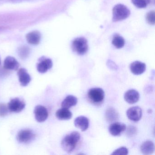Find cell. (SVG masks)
<instances>
[{
	"mask_svg": "<svg viewBox=\"0 0 155 155\" xmlns=\"http://www.w3.org/2000/svg\"><path fill=\"white\" fill-rule=\"evenodd\" d=\"M81 138V135L78 131H72L64 137L61 141V147L68 153H71L75 150Z\"/></svg>",
	"mask_w": 155,
	"mask_h": 155,
	"instance_id": "cell-1",
	"label": "cell"
},
{
	"mask_svg": "<svg viewBox=\"0 0 155 155\" xmlns=\"http://www.w3.org/2000/svg\"><path fill=\"white\" fill-rule=\"evenodd\" d=\"M130 15V11L126 6L118 4L113 8L112 20L115 22L120 21L127 18Z\"/></svg>",
	"mask_w": 155,
	"mask_h": 155,
	"instance_id": "cell-2",
	"label": "cell"
},
{
	"mask_svg": "<svg viewBox=\"0 0 155 155\" xmlns=\"http://www.w3.org/2000/svg\"><path fill=\"white\" fill-rule=\"evenodd\" d=\"M72 48L74 51L79 55H84L88 48L87 41L83 38H76L72 43Z\"/></svg>",
	"mask_w": 155,
	"mask_h": 155,
	"instance_id": "cell-3",
	"label": "cell"
},
{
	"mask_svg": "<svg viewBox=\"0 0 155 155\" xmlns=\"http://www.w3.org/2000/svg\"><path fill=\"white\" fill-rule=\"evenodd\" d=\"M88 97L93 103H100L104 100L105 92L101 88H92L88 91Z\"/></svg>",
	"mask_w": 155,
	"mask_h": 155,
	"instance_id": "cell-4",
	"label": "cell"
},
{
	"mask_svg": "<svg viewBox=\"0 0 155 155\" xmlns=\"http://www.w3.org/2000/svg\"><path fill=\"white\" fill-rule=\"evenodd\" d=\"M35 137V134L31 130H22L19 131L17 136V140L20 143H29Z\"/></svg>",
	"mask_w": 155,
	"mask_h": 155,
	"instance_id": "cell-5",
	"label": "cell"
},
{
	"mask_svg": "<svg viewBox=\"0 0 155 155\" xmlns=\"http://www.w3.org/2000/svg\"><path fill=\"white\" fill-rule=\"evenodd\" d=\"M26 104L22 100L19 98L12 99L8 103V109L10 111L15 113H18L23 110Z\"/></svg>",
	"mask_w": 155,
	"mask_h": 155,
	"instance_id": "cell-6",
	"label": "cell"
},
{
	"mask_svg": "<svg viewBox=\"0 0 155 155\" xmlns=\"http://www.w3.org/2000/svg\"><path fill=\"white\" fill-rule=\"evenodd\" d=\"M127 115L130 120L137 122L142 117V109L138 106L131 107L127 110Z\"/></svg>",
	"mask_w": 155,
	"mask_h": 155,
	"instance_id": "cell-7",
	"label": "cell"
},
{
	"mask_svg": "<svg viewBox=\"0 0 155 155\" xmlns=\"http://www.w3.org/2000/svg\"><path fill=\"white\" fill-rule=\"evenodd\" d=\"M34 111L35 118L38 122H44L48 117V110L44 106L41 105L36 106Z\"/></svg>",
	"mask_w": 155,
	"mask_h": 155,
	"instance_id": "cell-8",
	"label": "cell"
},
{
	"mask_svg": "<svg viewBox=\"0 0 155 155\" xmlns=\"http://www.w3.org/2000/svg\"><path fill=\"white\" fill-rule=\"evenodd\" d=\"M39 61V63L37 64V68L38 71L41 73H46L53 66L52 60L51 59L42 58Z\"/></svg>",
	"mask_w": 155,
	"mask_h": 155,
	"instance_id": "cell-9",
	"label": "cell"
},
{
	"mask_svg": "<svg viewBox=\"0 0 155 155\" xmlns=\"http://www.w3.org/2000/svg\"><path fill=\"white\" fill-rule=\"evenodd\" d=\"M127 128L126 125L121 122H114L110 126L109 130L112 136H118L124 132Z\"/></svg>",
	"mask_w": 155,
	"mask_h": 155,
	"instance_id": "cell-10",
	"label": "cell"
},
{
	"mask_svg": "<svg viewBox=\"0 0 155 155\" xmlns=\"http://www.w3.org/2000/svg\"><path fill=\"white\" fill-rule=\"evenodd\" d=\"M18 75L20 85L22 87L28 86L31 81L30 75L28 73L25 69H20L18 71Z\"/></svg>",
	"mask_w": 155,
	"mask_h": 155,
	"instance_id": "cell-11",
	"label": "cell"
},
{
	"mask_svg": "<svg viewBox=\"0 0 155 155\" xmlns=\"http://www.w3.org/2000/svg\"><path fill=\"white\" fill-rule=\"evenodd\" d=\"M130 71L134 75H139L145 72L146 69V64L139 61H135L130 65Z\"/></svg>",
	"mask_w": 155,
	"mask_h": 155,
	"instance_id": "cell-12",
	"label": "cell"
},
{
	"mask_svg": "<svg viewBox=\"0 0 155 155\" xmlns=\"http://www.w3.org/2000/svg\"><path fill=\"white\" fill-rule=\"evenodd\" d=\"M139 93L135 90H129L124 95L125 100L127 103L130 104H134L137 102L139 100Z\"/></svg>",
	"mask_w": 155,
	"mask_h": 155,
	"instance_id": "cell-13",
	"label": "cell"
},
{
	"mask_svg": "<svg viewBox=\"0 0 155 155\" xmlns=\"http://www.w3.org/2000/svg\"><path fill=\"white\" fill-rule=\"evenodd\" d=\"M74 125L78 128L80 129L81 131H84L87 129L89 125V119L84 116H80L75 119Z\"/></svg>",
	"mask_w": 155,
	"mask_h": 155,
	"instance_id": "cell-14",
	"label": "cell"
},
{
	"mask_svg": "<svg viewBox=\"0 0 155 155\" xmlns=\"http://www.w3.org/2000/svg\"><path fill=\"white\" fill-rule=\"evenodd\" d=\"M19 67V63L15 58L8 57L4 61V68L10 70H18Z\"/></svg>",
	"mask_w": 155,
	"mask_h": 155,
	"instance_id": "cell-15",
	"label": "cell"
},
{
	"mask_svg": "<svg viewBox=\"0 0 155 155\" xmlns=\"http://www.w3.org/2000/svg\"><path fill=\"white\" fill-rule=\"evenodd\" d=\"M140 151L144 155H150L155 150L154 143L150 140H147L143 142L140 146Z\"/></svg>",
	"mask_w": 155,
	"mask_h": 155,
	"instance_id": "cell-16",
	"label": "cell"
},
{
	"mask_svg": "<svg viewBox=\"0 0 155 155\" xmlns=\"http://www.w3.org/2000/svg\"><path fill=\"white\" fill-rule=\"evenodd\" d=\"M56 117L60 120H68L72 117V114L68 109L62 108L57 110Z\"/></svg>",
	"mask_w": 155,
	"mask_h": 155,
	"instance_id": "cell-17",
	"label": "cell"
},
{
	"mask_svg": "<svg viewBox=\"0 0 155 155\" xmlns=\"http://www.w3.org/2000/svg\"><path fill=\"white\" fill-rule=\"evenodd\" d=\"M78 101V98L72 95H69L61 102V106L62 108L69 109L76 106Z\"/></svg>",
	"mask_w": 155,
	"mask_h": 155,
	"instance_id": "cell-18",
	"label": "cell"
},
{
	"mask_svg": "<svg viewBox=\"0 0 155 155\" xmlns=\"http://www.w3.org/2000/svg\"><path fill=\"white\" fill-rule=\"evenodd\" d=\"M27 39L30 44L38 45L40 41V33L38 31H32L27 35Z\"/></svg>",
	"mask_w": 155,
	"mask_h": 155,
	"instance_id": "cell-19",
	"label": "cell"
},
{
	"mask_svg": "<svg viewBox=\"0 0 155 155\" xmlns=\"http://www.w3.org/2000/svg\"><path fill=\"white\" fill-rule=\"evenodd\" d=\"M118 116V114L117 112L113 108H109L106 111V118L107 120L108 121L110 122L117 119Z\"/></svg>",
	"mask_w": 155,
	"mask_h": 155,
	"instance_id": "cell-20",
	"label": "cell"
},
{
	"mask_svg": "<svg viewBox=\"0 0 155 155\" xmlns=\"http://www.w3.org/2000/svg\"><path fill=\"white\" fill-rule=\"evenodd\" d=\"M112 43L117 48L120 49L124 47L125 40L122 37L117 35L113 38Z\"/></svg>",
	"mask_w": 155,
	"mask_h": 155,
	"instance_id": "cell-21",
	"label": "cell"
},
{
	"mask_svg": "<svg viewBox=\"0 0 155 155\" xmlns=\"http://www.w3.org/2000/svg\"><path fill=\"white\" fill-rule=\"evenodd\" d=\"M150 0H131L132 3L137 8H143L147 7Z\"/></svg>",
	"mask_w": 155,
	"mask_h": 155,
	"instance_id": "cell-22",
	"label": "cell"
},
{
	"mask_svg": "<svg viewBox=\"0 0 155 155\" xmlns=\"http://www.w3.org/2000/svg\"><path fill=\"white\" fill-rule=\"evenodd\" d=\"M128 153V150L127 148L125 147H121L117 149L111 153L113 155H127Z\"/></svg>",
	"mask_w": 155,
	"mask_h": 155,
	"instance_id": "cell-23",
	"label": "cell"
},
{
	"mask_svg": "<svg viewBox=\"0 0 155 155\" xmlns=\"http://www.w3.org/2000/svg\"><path fill=\"white\" fill-rule=\"evenodd\" d=\"M155 12L151 11L147 13V21L148 23L151 25L155 24Z\"/></svg>",
	"mask_w": 155,
	"mask_h": 155,
	"instance_id": "cell-24",
	"label": "cell"
},
{
	"mask_svg": "<svg viewBox=\"0 0 155 155\" xmlns=\"http://www.w3.org/2000/svg\"><path fill=\"white\" fill-rule=\"evenodd\" d=\"M8 107L5 104H0V117H4L8 113Z\"/></svg>",
	"mask_w": 155,
	"mask_h": 155,
	"instance_id": "cell-25",
	"label": "cell"
},
{
	"mask_svg": "<svg viewBox=\"0 0 155 155\" xmlns=\"http://www.w3.org/2000/svg\"><path fill=\"white\" fill-rule=\"evenodd\" d=\"M137 132V129L135 127L130 126L127 128V133L130 136H133L134 134H136Z\"/></svg>",
	"mask_w": 155,
	"mask_h": 155,
	"instance_id": "cell-26",
	"label": "cell"
},
{
	"mask_svg": "<svg viewBox=\"0 0 155 155\" xmlns=\"http://www.w3.org/2000/svg\"><path fill=\"white\" fill-rule=\"evenodd\" d=\"M28 51L27 48H22L20 51V53L22 57H25L28 53Z\"/></svg>",
	"mask_w": 155,
	"mask_h": 155,
	"instance_id": "cell-27",
	"label": "cell"
},
{
	"mask_svg": "<svg viewBox=\"0 0 155 155\" xmlns=\"http://www.w3.org/2000/svg\"><path fill=\"white\" fill-rule=\"evenodd\" d=\"M1 30H2V28H0V31Z\"/></svg>",
	"mask_w": 155,
	"mask_h": 155,
	"instance_id": "cell-28",
	"label": "cell"
},
{
	"mask_svg": "<svg viewBox=\"0 0 155 155\" xmlns=\"http://www.w3.org/2000/svg\"><path fill=\"white\" fill-rule=\"evenodd\" d=\"M1 59H0V65H1Z\"/></svg>",
	"mask_w": 155,
	"mask_h": 155,
	"instance_id": "cell-29",
	"label": "cell"
}]
</instances>
